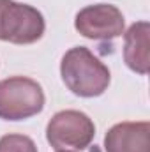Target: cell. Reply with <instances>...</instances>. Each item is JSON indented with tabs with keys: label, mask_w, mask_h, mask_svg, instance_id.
<instances>
[{
	"label": "cell",
	"mask_w": 150,
	"mask_h": 152,
	"mask_svg": "<svg viewBox=\"0 0 150 152\" xmlns=\"http://www.w3.org/2000/svg\"><path fill=\"white\" fill-rule=\"evenodd\" d=\"M64 85L78 97H99L111 81V73L87 46L67 50L60 60Z\"/></svg>",
	"instance_id": "1"
},
{
	"label": "cell",
	"mask_w": 150,
	"mask_h": 152,
	"mask_svg": "<svg viewBox=\"0 0 150 152\" xmlns=\"http://www.w3.org/2000/svg\"><path fill=\"white\" fill-rule=\"evenodd\" d=\"M74 28L92 41H111L124 34L125 20L122 11L111 4H94L78 11Z\"/></svg>",
	"instance_id": "5"
},
{
	"label": "cell",
	"mask_w": 150,
	"mask_h": 152,
	"mask_svg": "<svg viewBox=\"0 0 150 152\" xmlns=\"http://www.w3.org/2000/svg\"><path fill=\"white\" fill-rule=\"evenodd\" d=\"M58 152H60V151H58Z\"/></svg>",
	"instance_id": "9"
},
{
	"label": "cell",
	"mask_w": 150,
	"mask_h": 152,
	"mask_svg": "<svg viewBox=\"0 0 150 152\" xmlns=\"http://www.w3.org/2000/svg\"><path fill=\"white\" fill-rule=\"evenodd\" d=\"M104 152H150V124L118 122L104 136Z\"/></svg>",
	"instance_id": "6"
},
{
	"label": "cell",
	"mask_w": 150,
	"mask_h": 152,
	"mask_svg": "<svg viewBox=\"0 0 150 152\" xmlns=\"http://www.w3.org/2000/svg\"><path fill=\"white\" fill-rule=\"evenodd\" d=\"M0 152H37V145L30 136L9 133L0 138Z\"/></svg>",
	"instance_id": "8"
},
{
	"label": "cell",
	"mask_w": 150,
	"mask_h": 152,
	"mask_svg": "<svg viewBox=\"0 0 150 152\" xmlns=\"http://www.w3.org/2000/svg\"><path fill=\"white\" fill-rule=\"evenodd\" d=\"M149 51H150V23L136 21L127 32H124V62L125 66L145 76L149 73Z\"/></svg>",
	"instance_id": "7"
},
{
	"label": "cell",
	"mask_w": 150,
	"mask_h": 152,
	"mask_svg": "<svg viewBox=\"0 0 150 152\" xmlns=\"http://www.w3.org/2000/svg\"><path fill=\"white\" fill-rule=\"evenodd\" d=\"M46 96L36 80L27 76H11L0 81V118L27 120L44 110Z\"/></svg>",
	"instance_id": "2"
},
{
	"label": "cell",
	"mask_w": 150,
	"mask_h": 152,
	"mask_svg": "<svg viewBox=\"0 0 150 152\" xmlns=\"http://www.w3.org/2000/svg\"><path fill=\"white\" fill-rule=\"evenodd\" d=\"M46 21L37 7L0 0V41L12 44H34L44 36Z\"/></svg>",
	"instance_id": "4"
},
{
	"label": "cell",
	"mask_w": 150,
	"mask_h": 152,
	"mask_svg": "<svg viewBox=\"0 0 150 152\" xmlns=\"http://www.w3.org/2000/svg\"><path fill=\"white\" fill-rule=\"evenodd\" d=\"M95 136V124L79 110H62L50 118L46 140L58 152H81L90 147Z\"/></svg>",
	"instance_id": "3"
}]
</instances>
